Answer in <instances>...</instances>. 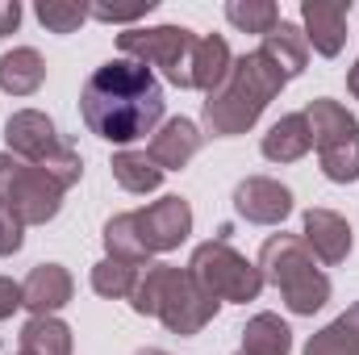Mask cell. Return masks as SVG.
I'll return each instance as SVG.
<instances>
[{"mask_svg": "<svg viewBox=\"0 0 359 355\" xmlns=\"http://www.w3.org/2000/svg\"><path fill=\"white\" fill-rule=\"evenodd\" d=\"M80 117L96 138L130 147L163 121V88L138 59H109L88 76L80 92Z\"/></svg>", "mask_w": 359, "mask_h": 355, "instance_id": "obj_1", "label": "cell"}, {"mask_svg": "<svg viewBox=\"0 0 359 355\" xmlns=\"http://www.w3.org/2000/svg\"><path fill=\"white\" fill-rule=\"evenodd\" d=\"M288 80L280 76V67L271 63L264 51H251L243 59H234L226 84L217 92H209L205 100V130L213 138H234V134H247L264 109L280 96Z\"/></svg>", "mask_w": 359, "mask_h": 355, "instance_id": "obj_2", "label": "cell"}, {"mask_svg": "<svg viewBox=\"0 0 359 355\" xmlns=\"http://www.w3.org/2000/svg\"><path fill=\"white\" fill-rule=\"evenodd\" d=\"M134 314L142 318H159L172 335H201L213 314H217V297H209L188 267H172V264H147V272L138 276L134 293H130Z\"/></svg>", "mask_w": 359, "mask_h": 355, "instance_id": "obj_3", "label": "cell"}, {"mask_svg": "<svg viewBox=\"0 0 359 355\" xmlns=\"http://www.w3.org/2000/svg\"><path fill=\"white\" fill-rule=\"evenodd\" d=\"M259 276L280 288L284 305L292 314H318L330 301V280L318 267L313 251L305 247V239L297 234H271L259 251Z\"/></svg>", "mask_w": 359, "mask_h": 355, "instance_id": "obj_4", "label": "cell"}, {"mask_svg": "<svg viewBox=\"0 0 359 355\" xmlns=\"http://www.w3.org/2000/svg\"><path fill=\"white\" fill-rule=\"evenodd\" d=\"M4 142H8V151H13L21 163L42 168L63 192H67L72 184H80V176H84L80 151H76V147L55 130V121H50L46 113H38V109H17V113L4 121Z\"/></svg>", "mask_w": 359, "mask_h": 355, "instance_id": "obj_5", "label": "cell"}, {"mask_svg": "<svg viewBox=\"0 0 359 355\" xmlns=\"http://www.w3.org/2000/svg\"><path fill=\"white\" fill-rule=\"evenodd\" d=\"M305 121L322 159V172L334 184H355L359 180V121L355 113H347V105L318 96L305 105Z\"/></svg>", "mask_w": 359, "mask_h": 355, "instance_id": "obj_6", "label": "cell"}, {"mask_svg": "<svg viewBox=\"0 0 359 355\" xmlns=\"http://www.w3.org/2000/svg\"><path fill=\"white\" fill-rule=\"evenodd\" d=\"M188 272H192V280H196L209 297H217V301H234V305L255 301V297H259V288H264L259 267L247 264V255H238L226 239L201 243V247L192 251Z\"/></svg>", "mask_w": 359, "mask_h": 355, "instance_id": "obj_7", "label": "cell"}, {"mask_svg": "<svg viewBox=\"0 0 359 355\" xmlns=\"http://www.w3.org/2000/svg\"><path fill=\"white\" fill-rule=\"evenodd\" d=\"M126 59H138L147 67H159L168 76V84L192 88V51H196V34L184 25H155V29H126L117 38Z\"/></svg>", "mask_w": 359, "mask_h": 355, "instance_id": "obj_8", "label": "cell"}, {"mask_svg": "<svg viewBox=\"0 0 359 355\" xmlns=\"http://www.w3.org/2000/svg\"><path fill=\"white\" fill-rule=\"evenodd\" d=\"M0 205H8L25 226H42L63 209V188L34 163L0 155Z\"/></svg>", "mask_w": 359, "mask_h": 355, "instance_id": "obj_9", "label": "cell"}, {"mask_svg": "<svg viewBox=\"0 0 359 355\" xmlns=\"http://www.w3.org/2000/svg\"><path fill=\"white\" fill-rule=\"evenodd\" d=\"M138 213V230H142V243L151 255H163V251H176L180 243L192 234V209L184 196H163L147 209H134Z\"/></svg>", "mask_w": 359, "mask_h": 355, "instance_id": "obj_10", "label": "cell"}, {"mask_svg": "<svg viewBox=\"0 0 359 355\" xmlns=\"http://www.w3.org/2000/svg\"><path fill=\"white\" fill-rule=\"evenodd\" d=\"M234 209L255 226H280L292 213V192L271 176H247L234 188Z\"/></svg>", "mask_w": 359, "mask_h": 355, "instance_id": "obj_11", "label": "cell"}, {"mask_svg": "<svg viewBox=\"0 0 359 355\" xmlns=\"http://www.w3.org/2000/svg\"><path fill=\"white\" fill-rule=\"evenodd\" d=\"M347 17H351V0H305L301 4V21H305V42L334 59L347 42Z\"/></svg>", "mask_w": 359, "mask_h": 355, "instance_id": "obj_12", "label": "cell"}, {"mask_svg": "<svg viewBox=\"0 0 359 355\" xmlns=\"http://www.w3.org/2000/svg\"><path fill=\"white\" fill-rule=\"evenodd\" d=\"M72 293H76V284H72V272L63 264H38L21 280V305L34 318H55L72 301Z\"/></svg>", "mask_w": 359, "mask_h": 355, "instance_id": "obj_13", "label": "cell"}, {"mask_svg": "<svg viewBox=\"0 0 359 355\" xmlns=\"http://www.w3.org/2000/svg\"><path fill=\"white\" fill-rule=\"evenodd\" d=\"M201 147H205V134L196 130V121H188V117H172V121H163V126L155 130L147 155L155 159L159 172H180V168H188V163L196 159Z\"/></svg>", "mask_w": 359, "mask_h": 355, "instance_id": "obj_14", "label": "cell"}, {"mask_svg": "<svg viewBox=\"0 0 359 355\" xmlns=\"http://www.w3.org/2000/svg\"><path fill=\"white\" fill-rule=\"evenodd\" d=\"M305 247L322 264H343L351 255V226L334 209H309L305 213Z\"/></svg>", "mask_w": 359, "mask_h": 355, "instance_id": "obj_15", "label": "cell"}, {"mask_svg": "<svg viewBox=\"0 0 359 355\" xmlns=\"http://www.w3.org/2000/svg\"><path fill=\"white\" fill-rule=\"evenodd\" d=\"M230 67H234V55H230V46H226L222 34L196 38V51H192V88H201L205 96L217 92L226 84Z\"/></svg>", "mask_w": 359, "mask_h": 355, "instance_id": "obj_16", "label": "cell"}, {"mask_svg": "<svg viewBox=\"0 0 359 355\" xmlns=\"http://www.w3.org/2000/svg\"><path fill=\"white\" fill-rule=\"evenodd\" d=\"M309 147H313V134H309L305 113L280 117L268 134H264V159H271V163H297V159L309 155Z\"/></svg>", "mask_w": 359, "mask_h": 355, "instance_id": "obj_17", "label": "cell"}, {"mask_svg": "<svg viewBox=\"0 0 359 355\" xmlns=\"http://www.w3.org/2000/svg\"><path fill=\"white\" fill-rule=\"evenodd\" d=\"M259 51H264L271 63L280 67V76H284V80H297V76L305 72V63H309L305 29H297L292 21H280L271 34H264V46H259Z\"/></svg>", "mask_w": 359, "mask_h": 355, "instance_id": "obj_18", "label": "cell"}, {"mask_svg": "<svg viewBox=\"0 0 359 355\" xmlns=\"http://www.w3.org/2000/svg\"><path fill=\"white\" fill-rule=\"evenodd\" d=\"M46 80V63L34 46H13L8 55H0V88L8 96H34Z\"/></svg>", "mask_w": 359, "mask_h": 355, "instance_id": "obj_19", "label": "cell"}, {"mask_svg": "<svg viewBox=\"0 0 359 355\" xmlns=\"http://www.w3.org/2000/svg\"><path fill=\"white\" fill-rule=\"evenodd\" d=\"M72 326L59 318H29L21 326V355H72Z\"/></svg>", "mask_w": 359, "mask_h": 355, "instance_id": "obj_20", "label": "cell"}, {"mask_svg": "<svg viewBox=\"0 0 359 355\" xmlns=\"http://www.w3.org/2000/svg\"><path fill=\"white\" fill-rule=\"evenodd\" d=\"M305 355H359V301L343 318H334L330 326H322L305 343Z\"/></svg>", "mask_w": 359, "mask_h": 355, "instance_id": "obj_21", "label": "cell"}, {"mask_svg": "<svg viewBox=\"0 0 359 355\" xmlns=\"http://www.w3.org/2000/svg\"><path fill=\"white\" fill-rule=\"evenodd\" d=\"M292 351V330L276 314H255L243 326V355H288Z\"/></svg>", "mask_w": 359, "mask_h": 355, "instance_id": "obj_22", "label": "cell"}, {"mask_svg": "<svg viewBox=\"0 0 359 355\" xmlns=\"http://www.w3.org/2000/svg\"><path fill=\"white\" fill-rule=\"evenodd\" d=\"M113 180L126 188V192H155L159 184H163V172L155 168V159L147 155V151H117L113 155Z\"/></svg>", "mask_w": 359, "mask_h": 355, "instance_id": "obj_23", "label": "cell"}, {"mask_svg": "<svg viewBox=\"0 0 359 355\" xmlns=\"http://www.w3.org/2000/svg\"><path fill=\"white\" fill-rule=\"evenodd\" d=\"M104 251L113 260H130V264H147V243L138 230V213H117L104 222Z\"/></svg>", "mask_w": 359, "mask_h": 355, "instance_id": "obj_24", "label": "cell"}, {"mask_svg": "<svg viewBox=\"0 0 359 355\" xmlns=\"http://www.w3.org/2000/svg\"><path fill=\"white\" fill-rule=\"evenodd\" d=\"M138 276H142V264H130V260H113V255H104L100 264L92 267V288H96L100 297L121 301V297L134 293Z\"/></svg>", "mask_w": 359, "mask_h": 355, "instance_id": "obj_25", "label": "cell"}, {"mask_svg": "<svg viewBox=\"0 0 359 355\" xmlns=\"http://www.w3.org/2000/svg\"><path fill=\"white\" fill-rule=\"evenodd\" d=\"M226 17L243 34H271L280 25V8L271 0H230L226 4Z\"/></svg>", "mask_w": 359, "mask_h": 355, "instance_id": "obj_26", "label": "cell"}, {"mask_svg": "<svg viewBox=\"0 0 359 355\" xmlns=\"http://www.w3.org/2000/svg\"><path fill=\"white\" fill-rule=\"evenodd\" d=\"M34 13H38V21L50 34H76L88 21V4L84 0H38Z\"/></svg>", "mask_w": 359, "mask_h": 355, "instance_id": "obj_27", "label": "cell"}, {"mask_svg": "<svg viewBox=\"0 0 359 355\" xmlns=\"http://www.w3.org/2000/svg\"><path fill=\"white\" fill-rule=\"evenodd\" d=\"M151 8H155V0H138V4H88V17L130 25V21H138V17H147Z\"/></svg>", "mask_w": 359, "mask_h": 355, "instance_id": "obj_28", "label": "cell"}, {"mask_svg": "<svg viewBox=\"0 0 359 355\" xmlns=\"http://www.w3.org/2000/svg\"><path fill=\"white\" fill-rule=\"evenodd\" d=\"M21 243H25V222L8 205H0V255H17Z\"/></svg>", "mask_w": 359, "mask_h": 355, "instance_id": "obj_29", "label": "cell"}, {"mask_svg": "<svg viewBox=\"0 0 359 355\" xmlns=\"http://www.w3.org/2000/svg\"><path fill=\"white\" fill-rule=\"evenodd\" d=\"M13 309H21V284L8 280V276H0V322L13 318Z\"/></svg>", "mask_w": 359, "mask_h": 355, "instance_id": "obj_30", "label": "cell"}, {"mask_svg": "<svg viewBox=\"0 0 359 355\" xmlns=\"http://www.w3.org/2000/svg\"><path fill=\"white\" fill-rule=\"evenodd\" d=\"M17 25H21V4L17 0H0V38L13 34Z\"/></svg>", "mask_w": 359, "mask_h": 355, "instance_id": "obj_31", "label": "cell"}, {"mask_svg": "<svg viewBox=\"0 0 359 355\" xmlns=\"http://www.w3.org/2000/svg\"><path fill=\"white\" fill-rule=\"evenodd\" d=\"M347 88H351V96L359 100V63L351 67V72H347Z\"/></svg>", "mask_w": 359, "mask_h": 355, "instance_id": "obj_32", "label": "cell"}, {"mask_svg": "<svg viewBox=\"0 0 359 355\" xmlns=\"http://www.w3.org/2000/svg\"><path fill=\"white\" fill-rule=\"evenodd\" d=\"M138 355H168V351H159V347H142Z\"/></svg>", "mask_w": 359, "mask_h": 355, "instance_id": "obj_33", "label": "cell"}, {"mask_svg": "<svg viewBox=\"0 0 359 355\" xmlns=\"http://www.w3.org/2000/svg\"><path fill=\"white\" fill-rule=\"evenodd\" d=\"M238 355H243V351H238Z\"/></svg>", "mask_w": 359, "mask_h": 355, "instance_id": "obj_34", "label": "cell"}, {"mask_svg": "<svg viewBox=\"0 0 359 355\" xmlns=\"http://www.w3.org/2000/svg\"><path fill=\"white\" fill-rule=\"evenodd\" d=\"M17 355H21V351H17Z\"/></svg>", "mask_w": 359, "mask_h": 355, "instance_id": "obj_35", "label": "cell"}]
</instances>
